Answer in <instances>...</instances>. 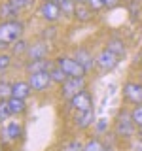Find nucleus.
Wrapping results in <instances>:
<instances>
[{"label": "nucleus", "mask_w": 142, "mask_h": 151, "mask_svg": "<svg viewBox=\"0 0 142 151\" xmlns=\"http://www.w3.org/2000/svg\"><path fill=\"white\" fill-rule=\"evenodd\" d=\"M25 32V25L19 19H12V21H0V42L12 45L17 40L23 38Z\"/></svg>", "instance_id": "1"}, {"label": "nucleus", "mask_w": 142, "mask_h": 151, "mask_svg": "<svg viewBox=\"0 0 142 151\" xmlns=\"http://www.w3.org/2000/svg\"><path fill=\"white\" fill-rule=\"evenodd\" d=\"M55 64L59 66L63 72L68 76V78H85L87 76V70L83 68L74 57H66V55H61L55 59Z\"/></svg>", "instance_id": "2"}, {"label": "nucleus", "mask_w": 142, "mask_h": 151, "mask_svg": "<svg viewBox=\"0 0 142 151\" xmlns=\"http://www.w3.org/2000/svg\"><path fill=\"white\" fill-rule=\"evenodd\" d=\"M135 132H136V125L131 119V113L121 111L114 121V134L117 138H131V136H135Z\"/></svg>", "instance_id": "3"}, {"label": "nucleus", "mask_w": 142, "mask_h": 151, "mask_svg": "<svg viewBox=\"0 0 142 151\" xmlns=\"http://www.w3.org/2000/svg\"><path fill=\"white\" fill-rule=\"evenodd\" d=\"M36 13H38V17H40L42 21H46V23H55V21H59L61 15H63L59 4H55L53 0H44V2H40Z\"/></svg>", "instance_id": "4"}, {"label": "nucleus", "mask_w": 142, "mask_h": 151, "mask_svg": "<svg viewBox=\"0 0 142 151\" xmlns=\"http://www.w3.org/2000/svg\"><path fill=\"white\" fill-rule=\"evenodd\" d=\"M68 108H70V110H74L76 113H78V111L93 110V94L89 93L87 89L80 91L78 94H74V96L68 100Z\"/></svg>", "instance_id": "5"}, {"label": "nucleus", "mask_w": 142, "mask_h": 151, "mask_svg": "<svg viewBox=\"0 0 142 151\" xmlns=\"http://www.w3.org/2000/svg\"><path fill=\"white\" fill-rule=\"evenodd\" d=\"M120 59L121 57H117L114 51H110L108 47H104V49H101V53L97 55V66L102 72H110V70H114L120 64Z\"/></svg>", "instance_id": "6"}, {"label": "nucleus", "mask_w": 142, "mask_h": 151, "mask_svg": "<svg viewBox=\"0 0 142 151\" xmlns=\"http://www.w3.org/2000/svg\"><path fill=\"white\" fill-rule=\"evenodd\" d=\"M83 89H85V78H68L61 85V96L64 100H70L74 94H78Z\"/></svg>", "instance_id": "7"}, {"label": "nucleus", "mask_w": 142, "mask_h": 151, "mask_svg": "<svg viewBox=\"0 0 142 151\" xmlns=\"http://www.w3.org/2000/svg\"><path fill=\"white\" fill-rule=\"evenodd\" d=\"M123 98L133 106L142 104V83L140 81H127L123 85Z\"/></svg>", "instance_id": "8"}, {"label": "nucleus", "mask_w": 142, "mask_h": 151, "mask_svg": "<svg viewBox=\"0 0 142 151\" xmlns=\"http://www.w3.org/2000/svg\"><path fill=\"white\" fill-rule=\"evenodd\" d=\"M27 81L30 83V87H32V91H34V93L46 91V89L53 83V81H51L49 72H34V74H28V79H27Z\"/></svg>", "instance_id": "9"}, {"label": "nucleus", "mask_w": 142, "mask_h": 151, "mask_svg": "<svg viewBox=\"0 0 142 151\" xmlns=\"http://www.w3.org/2000/svg\"><path fill=\"white\" fill-rule=\"evenodd\" d=\"M97 117H95V111L93 110H87V111H78L74 115V127L78 130H87L89 127L95 125Z\"/></svg>", "instance_id": "10"}, {"label": "nucleus", "mask_w": 142, "mask_h": 151, "mask_svg": "<svg viewBox=\"0 0 142 151\" xmlns=\"http://www.w3.org/2000/svg\"><path fill=\"white\" fill-rule=\"evenodd\" d=\"M74 19L78 23H89V21H93V19H95V9L89 6L87 2H76Z\"/></svg>", "instance_id": "11"}, {"label": "nucleus", "mask_w": 142, "mask_h": 151, "mask_svg": "<svg viewBox=\"0 0 142 151\" xmlns=\"http://www.w3.org/2000/svg\"><path fill=\"white\" fill-rule=\"evenodd\" d=\"M55 66V60L51 59H36V60H27L25 70L28 74H34V72H49L51 68Z\"/></svg>", "instance_id": "12"}, {"label": "nucleus", "mask_w": 142, "mask_h": 151, "mask_svg": "<svg viewBox=\"0 0 142 151\" xmlns=\"http://www.w3.org/2000/svg\"><path fill=\"white\" fill-rule=\"evenodd\" d=\"M74 59L78 60V63L82 64L83 68L87 70V72H89V70H93L95 66H97V57H93L87 49H85V47H80V49L74 51Z\"/></svg>", "instance_id": "13"}, {"label": "nucleus", "mask_w": 142, "mask_h": 151, "mask_svg": "<svg viewBox=\"0 0 142 151\" xmlns=\"http://www.w3.org/2000/svg\"><path fill=\"white\" fill-rule=\"evenodd\" d=\"M23 136V125L19 121H9L4 129V138L8 142H17Z\"/></svg>", "instance_id": "14"}, {"label": "nucleus", "mask_w": 142, "mask_h": 151, "mask_svg": "<svg viewBox=\"0 0 142 151\" xmlns=\"http://www.w3.org/2000/svg\"><path fill=\"white\" fill-rule=\"evenodd\" d=\"M47 53H49V47H47V44H46V42H40V44L28 45L27 57H28V60H36V59H46Z\"/></svg>", "instance_id": "15"}, {"label": "nucleus", "mask_w": 142, "mask_h": 151, "mask_svg": "<svg viewBox=\"0 0 142 151\" xmlns=\"http://www.w3.org/2000/svg\"><path fill=\"white\" fill-rule=\"evenodd\" d=\"M12 91H13V96L27 100V98L32 94V87H30V83H28V81L19 79V81H13V83H12Z\"/></svg>", "instance_id": "16"}, {"label": "nucleus", "mask_w": 142, "mask_h": 151, "mask_svg": "<svg viewBox=\"0 0 142 151\" xmlns=\"http://www.w3.org/2000/svg\"><path fill=\"white\" fill-rule=\"evenodd\" d=\"M19 13H21V12H19V9L9 2V0H2V2H0V19H2V21L17 19Z\"/></svg>", "instance_id": "17"}, {"label": "nucleus", "mask_w": 142, "mask_h": 151, "mask_svg": "<svg viewBox=\"0 0 142 151\" xmlns=\"http://www.w3.org/2000/svg\"><path fill=\"white\" fill-rule=\"evenodd\" d=\"M8 104H9V110H12V115H23L27 111V100H23V98L12 96Z\"/></svg>", "instance_id": "18"}, {"label": "nucleus", "mask_w": 142, "mask_h": 151, "mask_svg": "<svg viewBox=\"0 0 142 151\" xmlns=\"http://www.w3.org/2000/svg\"><path fill=\"white\" fill-rule=\"evenodd\" d=\"M49 76H51V81H53V83H57L59 87H61V85H63V83L66 81V79H68V76H66V74H64V72H63V70H61L57 64H55L53 68L49 70Z\"/></svg>", "instance_id": "19"}, {"label": "nucleus", "mask_w": 142, "mask_h": 151, "mask_svg": "<svg viewBox=\"0 0 142 151\" xmlns=\"http://www.w3.org/2000/svg\"><path fill=\"white\" fill-rule=\"evenodd\" d=\"M106 47L110 51H114V53H116L117 57H123L125 55V44H123L121 40H117V38H114V40H108V44H106Z\"/></svg>", "instance_id": "20"}, {"label": "nucleus", "mask_w": 142, "mask_h": 151, "mask_svg": "<svg viewBox=\"0 0 142 151\" xmlns=\"http://www.w3.org/2000/svg\"><path fill=\"white\" fill-rule=\"evenodd\" d=\"M83 151H106V145L101 142V138H89L83 145Z\"/></svg>", "instance_id": "21"}, {"label": "nucleus", "mask_w": 142, "mask_h": 151, "mask_svg": "<svg viewBox=\"0 0 142 151\" xmlns=\"http://www.w3.org/2000/svg\"><path fill=\"white\" fill-rule=\"evenodd\" d=\"M61 13L64 17H74V9H76V0H64V2L59 4Z\"/></svg>", "instance_id": "22"}, {"label": "nucleus", "mask_w": 142, "mask_h": 151, "mask_svg": "<svg viewBox=\"0 0 142 151\" xmlns=\"http://www.w3.org/2000/svg\"><path fill=\"white\" fill-rule=\"evenodd\" d=\"M12 96H13L12 83H9V81H4V79H0V100H9Z\"/></svg>", "instance_id": "23"}, {"label": "nucleus", "mask_w": 142, "mask_h": 151, "mask_svg": "<svg viewBox=\"0 0 142 151\" xmlns=\"http://www.w3.org/2000/svg\"><path fill=\"white\" fill-rule=\"evenodd\" d=\"M28 51V42H25L21 38V40H17L15 44H12V53L13 55H27Z\"/></svg>", "instance_id": "24"}, {"label": "nucleus", "mask_w": 142, "mask_h": 151, "mask_svg": "<svg viewBox=\"0 0 142 151\" xmlns=\"http://www.w3.org/2000/svg\"><path fill=\"white\" fill-rule=\"evenodd\" d=\"M131 119L136 125V129H142V104H138V106H135L131 110Z\"/></svg>", "instance_id": "25"}, {"label": "nucleus", "mask_w": 142, "mask_h": 151, "mask_svg": "<svg viewBox=\"0 0 142 151\" xmlns=\"http://www.w3.org/2000/svg\"><path fill=\"white\" fill-rule=\"evenodd\" d=\"M83 145L85 144H82L80 140H70L61 147V151H83Z\"/></svg>", "instance_id": "26"}, {"label": "nucleus", "mask_w": 142, "mask_h": 151, "mask_svg": "<svg viewBox=\"0 0 142 151\" xmlns=\"http://www.w3.org/2000/svg\"><path fill=\"white\" fill-rule=\"evenodd\" d=\"M9 66H12V55L0 51V74H4Z\"/></svg>", "instance_id": "27"}, {"label": "nucleus", "mask_w": 142, "mask_h": 151, "mask_svg": "<svg viewBox=\"0 0 142 151\" xmlns=\"http://www.w3.org/2000/svg\"><path fill=\"white\" fill-rule=\"evenodd\" d=\"M8 117H12V110H9L8 100H0V119L6 121Z\"/></svg>", "instance_id": "28"}, {"label": "nucleus", "mask_w": 142, "mask_h": 151, "mask_svg": "<svg viewBox=\"0 0 142 151\" xmlns=\"http://www.w3.org/2000/svg\"><path fill=\"white\" fill-rule=\"evenodd\" d=\"M9 2L15 6L19 12H23V9H27V8H30V4L34 2V0H9Z\"/></svg>", "instance_id": "29"}, {"label": "nucleus", "mask_w": 142, "mask_h": 151, "mask_svg": "<svg viewBox=\"0 0 142 151\" xmlns=\"http://www.w3.org/2000/svg\"><path fill=\"white\" fill-rule=\"evenodd\" d=\"M106 129H108V119H104V117H102V119L95 121V130H97V134H102Z\"/></svg>", "instance_id": "30"}, {"label": "nucleus", "mask_w": 142, "mask_h": 151, "mask_svg": "<svg viewBox=\"0 0 142 151\" xmlns=\"http://www.w3.org/2000/svg\"><path fill=\"white\" fill-rule=\"evenodd\" d=\"M87 4L95 9V12H101V9L106 8V0H87Z\"/></svg>", "instance_id": "31"}, {"label": "nucleus", "mask_w": 142, "mask_h": 151, "mask_svg": "<svg viewBox=\"0 0 142 151\" xmlns=\"http://www.w3.org/2000/svg\"><path fill=\"white\" fill-rule=\"evenodd\" d=\"M120 2H121V0H106V8H108V9H112V8H116Z\"/></svg>", "instance_id": "32"}, {"label": "nucleus", "mask_w": 142, "mask_h": 151, "mask_svg": "<svg viewBox=\"0 0 142 151\" xmlns=\"http://www.w3.org/2000/svg\"><path fill=\"white\" fill-rule=\"evenodd\" d=\"M76 2H87V0H76Z\"/></svg>", "instance_id": "33"}, {"label": "nucleus", "mask_w": 142, "mask_h": 151, "mask_svg": "<svg viewBox=\"0 0 142 151\" xmlns=\"http://www.w3.org/2000/svg\"><path fill=\"white\" fill-rule=\"evenodd\" d=\"M0 151H2V144H0Z\"/></svg>", "instance_id": "34"}, {"label": "nucleus", "mask_w": 142, "mask_h": 151, "mask_svg": "<svg viewBox=\"0 0 142 151\" xmlns=\"http://www.w3.org/2000/svg\"><path fill=\"white\" fill-rule=\"evenodd\" d=\"M106 151H114V149H106Z\"/></svg>", "instance_id": "35"}, {"label": "nucleus", "mask_w": 142, "mask_h": 151, "mask_svg": "<svg viewBox=\"0 0 142 151\" xmlns=\"http://www.w3.org/2000/svg\"><path fill=\"white\" fill-rule=\"evenodd\" d=\"M0 123H2V119H0Z\"/></svg>", "instance_id": "36"}, {"label": "nucleus", "mask_w": 142, "mask_h": 151, "mask_svg": "<svg viewBox=\"0 0 142 151\" xmlns=\"http://www.w3.org/2000/svg\"><path fill=\"white\" fill-rule=\"evenodd\" d=\"M42 2H44V0H42Z\"/></svg>", "instance_id": "37"}]
</instances>
